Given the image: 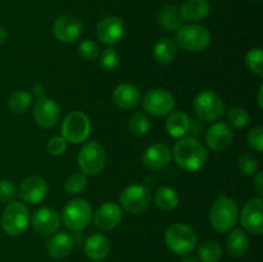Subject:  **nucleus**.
<instances>
[{
  "instance_id": "1",
  "label": "nucleus",
  "mask_w": 263,
  "mask_h": 262,
  "mask_svg": "<svg viewBox=\"0 0 263 262\" xmlns=\"http://www.w3.org/2000/svg\"><path fill=\"white\" fill-rule=\"evenodd\" d=\"M174 159L185 171H198L208 159L207 149L195 138H181L174 146Z\"/></svg>"
},
{
  "instance_id": "2",
  "label": "nucleus",
  "mask_w": 263,
  "mask_h": 262,
  "mask_svg": "<svg viewBox=\"0 0 263 262\" xmlns=\"http://www.w3.org/2000/svg\"><path fill=\"white\" fill-rule=\"evenodd\" d=\"M239 218V207L236 202L225 193H221L211 208V225L218 233H229L233 230Z\"/></svg>"
},
{
  "instance_id": "3",
  "label": "nucleus",
  "mask_w": 263,
  "mask_h": 262,
  "mask_svg": "<svg viewBox=\"0 0 263 262\" xmlns=\"http://www.w3.org/2000/svg\"><path fill=\"white\" fill-rule=\"evenodd\" d=\"M164 241L170 251L179 256L192 254L197 248L198 235L190 226L185 223H174L170 226L164 234Z\"/></svg>"
},
{
  "instance_id": "4",
  "label": "nucleus",
  "mask_w": 263,
  "mask_h": 262,
  "mask_svg": "<svg viewBox=\"0 0 263 262\" xmlns=\"http://www.w3.org/2000/svg\"><path fill=\"white\" fill-rule=\"evenodd\" d=\"M212 36L208 28L200 25H186L179 28L175 38V43L180 48L189 53L203 51L210 46Z\"/></svg>"
},
{
  "instance_id": "5",
  "label": "nucleus",
  "mask_w": 263,
  "mask_h": 262,
  "mask_svg": "<svg viewBox=\"0 0 263 262\" xmlns=\"http://www.w3.org/2000/svg\"><path fill=\"white\" fill-rule=\"evenodd\" d=\"M30 222V211L27 205L21 202H10L4 208L2 215V228L9 236H18L23 234Z\"/></svg>"
},
{
  "instance_id": "6",
  "label": "nucleus",
  "mask_w": 263,
  "mask_h": 262,
  "mask_svg": "<svg viewBox=\"0 0 263 262\" xmlns=\"http://www.w3.org/2000/svg\"><path fill=\"white\" fill-rule=\"evenodd\" d=\"M92 217V208L87 200L77 198L69 200L63 208L62 220L64 226L71 231H81L90 223Z\"/></svg>"
},
{
  "instance_id": "7",
  "label": "nucleus",
  "mask_w": 263,
  "mask_h": 262,
  "mask_svg": "<svg viewBox=\"0 0 263 262\" xmlns=\"http://www.w3.org/2000/svg\"><path fill=\"white\" fill-rule=\"evenodd\" d=\"M120 203L125 211L133 215H141L151 207V190L144 185L133 184L126 186L120 194Z\"/></svg>"
},
{
  "instance_id": "8",
  "label": "nucleus",
  "mask_w": 263,
  "mask_h": 262,
  "mask_svg": "<svg viewBox=\"0 0 263 262\" xmlns=\"http://www.w3.org/2000/svg\"><path fill=\"white\" fill-rule=\"evenodd\" d=\"M77 161L82 174L95 176L104 170L107 156L104 148L98 141H89L80 151Z\"/></svg>"
},
{
  "instance_id": "9",
  "label": "nucleus",
  "mask_w": 263,
  "mask_h": 262,
  "mask_svg": "<svg viewBox=\"0 0 263 262\" xmlns=\"http://www.w3.org/2000/svg\"><path fill=\"white\" fill-rule=\"evenodd\" d=\"M195 113L198 117L205 122L218 121L225 113V103L215 91L205 90L199 92L194 99Z\"/></svg>"
},
{
  "instance_id": "10",
  "label": "nucleus",
  "mask_w": 263,
  "mask_h": 262,
  "mask_svg": "<svg viewBox=\"0 0 263 262\" xmlns=\"http://www.w3.org/2000/svg\"><path fill=\"white\" fill-rule=\"evenodd\" d=\"M91 133V123L84 112H71L62 123V136L72 144L82 143Z\"/></svg>"
},
{
  "instance_id": "11",
  "label": "nucleus",
  "mask_w": 263,
  "mask_h": 262,
  "mask_svg": "<svg viewBox=\"0 0 263 262\" xmlns=\"http://www.w3.org/2000/svg\"><path fill=\"white\" fill-rule=\"evenodd\" d=\"M143 108L146 113L154 117L170 115L175 108V98L164 89H153L143 99Z\"/></svg>"
},
{
  "instance_id": "12",
  "label": "nucleus",
  "mask_w": 263,
  "mask_h": 262,
  "mask_svg": "<svg viewBox=\"0 0 263 262\" xmlns=\"http://www.w3.org/2000/svg\"><path fill=\"white\" fill-rule=\"evenodd\" d=\"M33 118L40 127H54L61 118V107L50 98H40L33 104Z\"/></svg>"
},
{
  "instance_id": "13",
  "label": "nucleus",
  "mask_w": 263,
  "mask_h": 262,
  "mask_svg": "<svg viewBox=\"0 0 263 262\" xmlns=\"http://www.w3.org/2000/svg\"><path fill=\"white\" fill-rule=\"evenodd\" d=\"M240 222L247 231L256 235L263 233V199L253 198L246 203L240 216Z\"/></svg>"
},
{
  "instance_id": "14",
  "label": "nucleus",
  "mask_w": 263,
  "mask_h": 262,
  "mask_svg": "<svg viewBox=\"0 0 263 262\" xmlns=\"http://www.w3.org/2000/svg\"><path fill=\"white\" fill-rule=\"evenodd\" d=\"M82 22L72 14L61 15L54 21L53 33L62 43H74L82 35Z\"/></svg>"
},
{
  "instance_id": "15",
  "label": "nucleus",
  "mask_w": 263,
  "mask_h": 262,
  "mask_svg": "<svg viewBox=\"0 0 263 262\" xmlns=\"http://www.w3.org/2000/svg\"><path fill=\"white\" fill-rule=\"evenodd\" d=\"M49 193V185L41 176H30L23 180L18 189L21 199L30 204L40 203L46 198Z\"/></svg>"
},
{
  "instance_id": "16",
  "label": "nucleus",
  "mask_w": 263,
  "mask_h": 262,
  "mask_svg": "<svg viewBox=\"0 0 263 262\" xmlns=\"http://www.w3.org/2000/svg\"><path fill=\"white\" fill-rule=\"evenodd\" d=\"M123 35H125V25L121 18L109 15V17L103 18L98 23L97 36L105 45H116L122 40Z\"/></svg>"
},
{
  "instance_id": "17",
  "label": "nucleus",
  "mask_w": 263,
  "mask_h": 262,
  "mask_svg": "<svg viewBox=\"0 0 263 262\" xmlns=\"http://www.w3.org/2000/svg\"><path fill=\"white\" fill-rule=\"evenodd\" d=\"M122 220V210L117 203L105 202L95 211L94 223L99 230L109 231L117 228Z\"/></svg>"
},
{
  "instance_id": "18",
  "label": "nucleus",
  "mask_w": 263,
  "mask_h": 262,
  "mask_svg": "<svg viewBox=\"0 0 263 262\" xmlns=\"http://www.w3.org/2000/svg\"><path fill=\"white\" fill-rule=\"evenodd\" d=\"M234 139L233 128L225 122H216L205 133V143L212 151L223 152L231 145Z\"/></svg>"
},
{
  "instance_id": "19",
  "label": "nucleus",
  "mask_w": 263,
  "mask_h": 262,
  "mask_svg": "<svg viewBox=\"0 0 263 262\" xmlns=\"http://www.w3.org/2000/svg\"><path fill=\"white\" fill-rule=\"evenodd\" d=\"M61 218L58 212L50 207H43L32 216V226L40 235H50L59 229Z\"/></svg>"
},
{
  "instance_id": "20",
  "label": "nucleus",
  "mask_w": 263,
  "mask_h": 262,
  "mask_svg": "<svg viewBox=\"0 0 263 262\" xmlns=\"http://www.w3.org/2000/svg\"><path fill=\"white\" fill-rule=\"evenodd\" d=\"M112 99L117 107L122 109H133L141 102V91L134 84H121L113 90Z\"/></svg>"
},
{
  "instance_id": "21",
  "label": "nucleus",
  "mask_w": 263,
  "mask_h": 262,
  "mask_svg": "<svg viewBox=\"0 0 263 262\" xmlns=\"http://www.w3.org/2000/svg\"><path fill=\"white\" fill-rule=\"evenodd\" d=\"M171 162V151L163 143L148 146L143 154V163L149 170H162Z\"/></svg>"
},
{
  "instance_id": "22",
  "label": "nucleus",
  "mask_w": 263,
  "mask_h": 262,
  "mask_svg": "<svg viewBox=\"0 0 263 262\" xmlns=\"http://www.w3.org/2000/svg\"><path fill=\"white\" fill-rule=\"evenodd\" d=\"M110 252V241L103 234H92L85 241V254L91 261H103Z\"/></svg>"
},
{
  "instance_id": "23",
  "label": "nucleus",
  "mask_w": 263,
  "mask_h": 262,
  "mask_svg": "<svg viewBox=\"0 0 263 262\" xmlns=\"http://www.w3.org/2000/svg\"><path fill=\"white\" fill-rule=\"evenodd\" d=\"M72 248H73V238L64 231L54 234L46 244V251L54 259H62L67 257L71 253Z\"/></svg>"
},
{
  "instance_id": "24",
  "label": "nucleus",
  "mask_w": 263,
  "mask_h": 262,
  "mask_svg": "<svg viewBox=\"0 0 263 262\" xmlns=\"http://www.w3.org/2000/svg\"><path fill=\"white\" fill-rule=\"evenodd\" d=\"M211 5L208 0H186L180 8L185 22H198L210 14Z\"/></svg>"
},
{
  "instance_id": "25",
  "label": "nucleus",
  "mask_w": 263,
  "mask_h": 262,
  "mask_svg": "<svg viewBox=\"0 0 263 262\" xmlns=\"http://www.w3.org/2000/svg\"><path fill=\"white\" fill-rule=\"evenodd\" d=\"M190 120L189 116L186 115L182 110H175V112H171L167 117L166 121V130L167 134L172 138L181 139L189 133L190 128Z\"/></svg>"
},
{
  "instance_id": "26",
  "label": "nucleus",
  "mask_w": 263,
  "mask_h": 262,
  "mask_svg": "<svg viewBox=\"0 0 263 262\" xmlns=\"http://www.w3.org/2000/svg\"><path fill=\"white\" fill-rule=\"evenodd\" d=\"M229 253L233 257H243L249 249V236L241 229H235L230 233L226 240Z\"/></svg>"
},
{
  "instance_id": "27",
  "label": "nucleus",
  "mask_w": 263,
  "mask_h": 262,
  "mask_svg": "<svg viewBox=\"0 0 263 262\" xmlns=\"http://www.w3.org/2000/svg\"><path fill=\"white\" fill-rule=\"evenodd\" d=\"M159 25L167 31H176L184 26L185 21L182 18L180 8L176 5H167L159 12Z\"/></svg>"
},
{
  "instance_id": "28",
  "label": "nucleus",
  "mask_w": 263,
  "mask_h": 262,
  "mask_svg": "<svg viewBox=\"0 0 263 262\" xmlns=\"http://www.w3.org/2000/svg\"><path fill=\"white\" fill-rule=\"evenodd\" d=\"M153 55L158 63H171L177 55V45L171 39H162L154 45Z\"/></svg>"
},
{
  "instance_id": "29",
  "label": "nucleus",
  "mask_w": 263,
  "mask_h": 262,
  "mask_svg": "<svg viewBox=\"0 0 263 262\" xmlns=\"http://www.w3.org/2000/svg\"><path fill=\"white\" fill-rule=\"evenodd\" d=\"M179 194L176 190L170 186H162L157 189L154 194V203L158 208L163 211H171L179 204Z\"/></svg>"
},
{
  "instance_id": "30",
  "label": "nucleus",
  "mask_w": 263,
  "mask_h": 262,
  "mask_svg": "<svg viewBox=\"0 0 263 262\" xmlns=\"http://www.w3.org/2000/svg\"><path fill=\"white\" fill-rule=\"evenodd\" d=\"M222 258V248L215 240H207L198 248V259L202 262H218Z\"/></svg>"
},
{
  "instance_id": "31",
  "label": "nucleus",
  "mask_w": 263,
  "mask_h": 262,
  "mask_svg": "<svg viewBox=\"0 0 263 262\" xmlns=\"http://www.w3.org/2000/svg\"><path fill=\"white\" fill-rule=\"evenodd\" d=\"M32 103V95L26 90H15L8 99V107L13 113H23Z\"/></svg>"
},
{
  "instance_id": "32",
  "label": "nucleus",
  "mask_w": 263,
  "mask_h": 262,
  "mask_svg": "<svg viewBox=\"0 0 263 262\" xmlns=\"http://www.w3.org/2000/svg\"><path fill=\"white\" fill-rule=\"evenodd\" d=\"M128 128L135 136H144L151 128V121L143 112H136L130 118Z\"/></svg>"
},
{
  "instance_id": "33",
  "label": "nucleus",
  "mask_w": 263,
  "mask_h": 262,
  "mask_svg": "<svg viewBox=\"0 0 263 262\" xmlns=\"http://www.w3.org/2000/svg\"><path fill=\"white\" fill-rule=\"evenodd\" d=\"M247 66L257 76H263V51L261 48H254L247 53Z\"/></svg>"
},
{
  "instance_id": "34",
  "label": "nucleus",
  "mask_w": 263,
  "mask_h": 262,
  "mask_svg": "<svg viewBox=\"0 0 263 262\" xmlns=\"http://www.w3.org/2000/svg\"><path fill=\"white\" fill-rule=\"evenodd\" d=\"M86 175H84L82 172H76V174H72L66 180V182H64V190L68 194H79V193H81L86 188Z\"/></svg>"
},
{
  "instance_id": "35",
  "label": "nucleus",
  "mask_w": 263,
  "mask_h": 262,
  "mask_svg": "<svg viewBox=\"0 0 263 262\" xmlns=\"http://www.w3.org/2000/svg\"><path fill=\"white\" fill-rule=\"evenodd\" d=\"M238 167L241 174L247 176H253L256 172H258V159L253 153H244L239 157Z\"/></svg>"
},
{
  "instance_id": "36",
  "label": "nucleus",
  "mask_w": 263,
  "mask_h": 262,
  "mask_svg": "<svg viewBox=\"0 0 263 262\" xmlns=\"http://www.w3.org/2000/svg\"><path fill=\"white\" fill-rule=\"evenodd\" d=\"M228 118L235 128H243L249 123V113L241 107H231L228 110Z\"/></svg>"
},
{
  "instance_id": "37",
  "label": "nucleus",
  "mask_w": 263,
  "mask_h": 262,
  "mask_svg": "<svg viewBox=\"0 0 263 262\" xmlns=\"http://www.w3.org/2000/svg\"><path fill=\"white\" fill-rule=\"evenodd\" d=\"M100 66L105 69V71H113L118 67L120 64V54L112 48L104 49V50L100 53L99 57Z\"/></svg>"
},
{
  "instance_id": "38",
  "label": "nucleus",
  "mask_w": 263,
  "mask_h": 262,
  "mask_svg": "<svg viewBox=\"0 0 263 262\" xmlns=\"http://www.w3.org/2000/svg\"><path fill=\"white\" fill-rule=\"evenodd\" d=\"M79 54L85 61H94L99 57V45L92 40H84L79 45Z\"/></svg>"
},
{
  "instance_id": "39",
  "label": "nucleus",
  "mask_w": 263,
  "mask_h": 262,
  "mask_svg": "<svg viewBox=\"0 0 263 262\" xmlns=\"http://www.w3.org/2000/svg\"><path fill=\"white\" fill-rule=\"evenodd\" d=\"M248 141L249 148L253 149L257 153H262L263 152V127L262 126H257L254 127L251 133L248 134Z\"/></svg>"
},
{
  "instance_id": "40",
  "label": "nucleus",
  "mask_w": 263,
  "mask_h": 262,
  "mask_svg": "<svg viewBox=\"0 0 263 262\" xmlns=\"http://www.w3.org/2000/svg\"><path fill=\"white\" fill-rule=\"evenodd\" d=\"M17 195V189L10 180H0V200L4 203L13 202Z\"/></svg>"
},
{
  "instance_id": "41",
  "label": "nucleus",
  "mask_w": 263,
  "mask_h": 262,
  "mask_svg": "<svg viewBox=\"0 0 263 262\" xmlns=\"http://www.w3.org/2000/svg\"><path fill=\"white\" fill-rule=\"evenodd\" d=\"M48 152L51 156H61L66 152L67 149V141L63 136H53L50 140L48 141Z\"/></svg>"
},
{
  "instance_id": "42",
  "label": "nucleus",
  "mask_w": 263,
  "mask_h": 262,
  "mask_svg": "<svg viewBox=\"0 0 263 262\" xmlns=\"http://www.w3.org/2000/svg\"><path fill=\"white\" fill-rule=\"evenodd\" d=\"M256 176H254V182H253V188L256 190L257 194L259 197L263 195V174L262 172H256Z\"/></svg>"
},
{
  "instance_id": "43",
  "label": "nucleus",
  "mask_w": 263,
  "mask_h": 262,
  "mask_svg": "<svg viewBox=\"0 0 263 262\" xmlns=\"http://www.w3.org/2000/svg\"><path fill=\"white\" fill-rule=\"evenodd\" d=\"M33 95L37 97V99L45 97V87H44V85L41 84L35 85V86H33Z\"/></svg>"
},
{
  "instance_id": "44",
  "label": "nucleus",
  "mask_w": 263,
  "mask_h": 262,
  "mask_svg": "<svg viewBox=\"0 0 263 262\" xmlns=\"http://www.w3.org/2000/svg\"><path fill=\"white\" fill-rule=\"evenodd\" d=\"M7 38H8V32L5 31V28L3 27V26H0V45H3V44L7 41Z\"/></svg>"
},
{
  "instance_id": "45",
  "label": "nucleus",
  "mask_w": 263,
  "mask_h": 262,
  "mask_svg": "<svg viewBox=\"0 0 263 262\" xmlns=\"http://www.w3.org/2000/svg\"><path fill=\"white\" fill-rule=\"evenodd\" d=\"M182 262H199V259H198V257L193 256V254H186V256H184Z\"/></svg>"
},
{
  "instance_id": "46",
  "label": "nucleus",
  "mask_w": 263,
  "mask_h": 262,
  "mask_svg": "<svg viewBox=\"0 0 263 262\" xmlns=\"http://www.w3.org/2000/svg\"><path fill=\"white\" fill-rule=\"evenodd\" d=\"M262 92H263V85L259 86V91H258V105L259 108H263V100H262Z\"/></svg>"
},
{
  "instance_id": "47",
  "label": "nucleus",
  "mask_w": 263,
  "mask_h": 262,
  "mask_svg": "<svg viewBox=\"0 0 263 262\" xmlns=\"http://www.w3.org/2000/svg\"><path fill=\"white\" fill-rule=\"evenodd\" d=\"M249 2H252V3H259V2H261V0H249Z\"/></svg>"
}]
</instances>
